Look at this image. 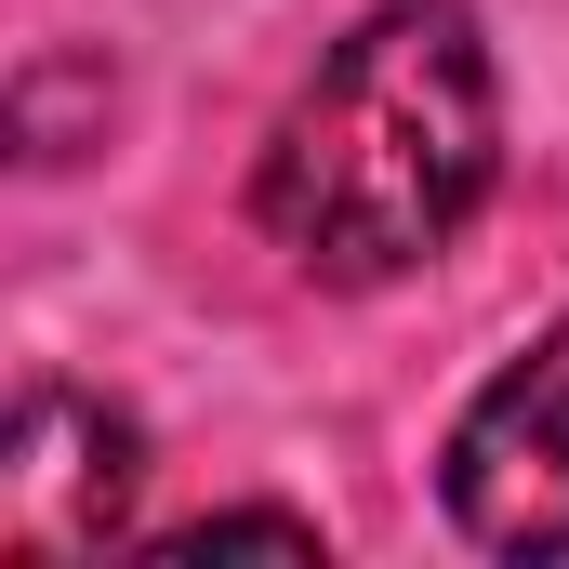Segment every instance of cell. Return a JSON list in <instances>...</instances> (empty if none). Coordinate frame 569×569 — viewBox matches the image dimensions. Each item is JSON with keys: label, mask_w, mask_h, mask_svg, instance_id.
I'll use <instances>...</instances> for the list:
<instances>
[{"label": "cell", "mask_w": 569, "mask_h": 569, "mask_svg": "<svg viewBox=\"0 0 569 569\" xmlns=\"http://www.w3.org/2000/svg\"><path fill=\"white\" fill-rule=\"evenodd\" d=\"M503 172V67L477 0L358 13L252 159V226L318 291H385L463 239Z\"/></svg>", "instance_id": "obj_1"}, {"label": "cell", "mask_w": 569, "mask_h": 569, "mask_svg": "<svg viewBox=\"0 0 569 569\" xmlns=\"http://www.w3.org/2000/svg\"><path fill=\"white\" fill-rule=\"evenodd\" d=\"M437 503L477 557H569V318L530 331L437 437Z\"/></svg>", "instance_id": "obj_2"}, {"label": "cell", "mask_w": 569, "mask_h": 569, "mask_svg": "<svg viewBox=\"0 0 569 569\" xmlns=\"http://www.w3.org/2000/svg\"><path fill=\"white\" fill-rule=\"evenodd\" d=\"M0 490H13L27 543H107L146 490V425L107 411V398H80V385H40L0 425Z\"/></svg>", "instance_id": "obj_3"}, {"label": "cell", "mask_w": 569, "mask_h": 569, "mask_svg": "<svg viewBox=\"0 0 569 569\" xmlns=\"http://www.w3.org/2000/svg\"><path fill=\"white\" fill-rule=\"evenodd\" d=\"M146 557H159V569H199V557H331V543H318V517H279V503H226V517H186V530H159Z\"/></svg>", "instance_id": "obj_4"}]
</instances>
